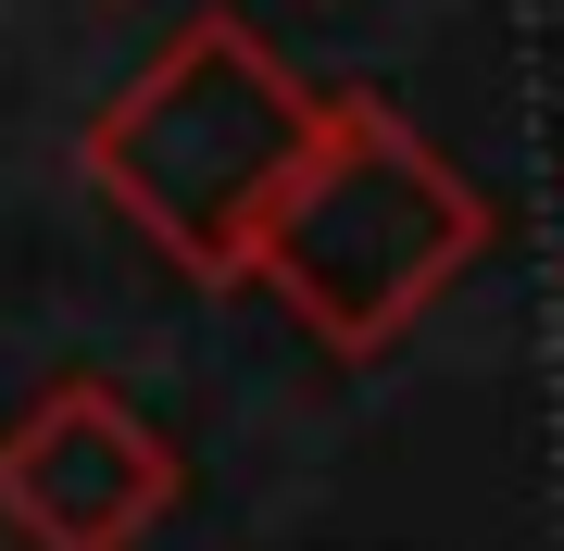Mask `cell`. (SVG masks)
<instances>
[{
	"label": "cell",
	"instance_id": "obj_1",
	"mask_svg": "<svg viewBox=\"0 0 564 551\" xmlns=\"http://www.w3.org/2000/svg\"><path fill=\"white\" fill-rule=\"evenodd\" d=\"M302 151H314L302 88L239 25H202L188 51H163L101 125V176L188 251H226V225H263L276 188L302 176Z\"/></svg>",
	"mask_w": 564,
	"mask_h": 551
}]
</instances>
